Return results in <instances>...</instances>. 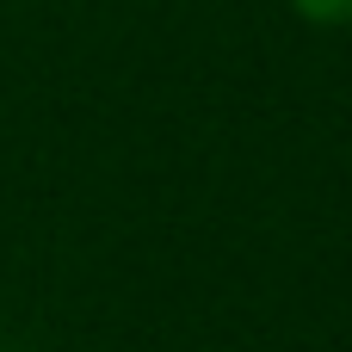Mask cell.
<instances>
[{
	"instance_id": "1",
	"label": "cell",
	"mask_w": 352,
	"mask_h": 352,
	"mask_svg": "<svg viewBox=\"0 0 352 352\" xmlns=\"http://www.w3.org/2000/svg\"><path fill=\"white\" fill-rule=\"evenodd\" d=\"M291 6L309 25H352V0H291Z\"/></svg>"
}]
</instances>
